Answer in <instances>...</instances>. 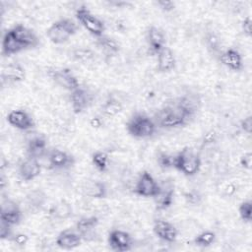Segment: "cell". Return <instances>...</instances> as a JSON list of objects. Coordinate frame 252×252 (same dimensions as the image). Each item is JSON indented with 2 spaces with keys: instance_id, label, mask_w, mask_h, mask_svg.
<instances>
[{
  "instance_id": "6da1fadb",
  "label": "cell",
  "mask_w": 252,
  "mask_h": 252,
  "mask_svg": "<svg viewBox=\"0 0 252 252\" xmlns=\"http://www.w3.org/2000/svg\"><path fill=\"white\" fill-rule=\"evenodd\" d=\"M191 116L176 102L158 109L154 116V122L160 128H175L185 125Z\"/></svg>"
},
{
  "instance_id": "7a4b0ae2",
  "label": "cell",
  "mask_w": 252,
  "mask_h": 252,
  "mask_svg": "<svg viewBox=\"0 0 252 252\" xmlns=\"http://www.w3.org/2000/svg\"><path fill=\"white\" fill-rule=\"evenodd\" d=\"M78 30L74 21L68 18L60 19L53 23L46 32L47 37L54 44H62L70 39Z\"/></svg>"
},
{
  "instance_id": "3957f363",
  "label": "cell",
  "mask_w": 252,
  "mask_h": 252,
  "mask_svg": "<svg viewBox=\"0 0 252 252\" xmlns=\"http://www.w3.org/2000/svg\"><path fill=\"white\" fill-rule=\"evenodd\" d=\"M154 120L144 113L134 114L126 124L127 131L135 138H149L156 132Z\"/></svg>"
},
{
  "instance_id": "277c9868",
  "label": "cell",
  "mask_w": 252,
  "mask_h": 252,
  "mask_svg": "<svg viewBox=\"0 0 252 252\" xmlns=\"http://www.w3.org/2000/svg\"><path fill=\"white\" fill-rule=\"evenodd\" d=\"M201 167L200 157L189 147L183 148L175 155L174 168L181 171L187 176L195 175Z\"/></svg>"
},
{
  "instance_id": "5b68a950",
  "label": "cell",
  "mask_w": 252,
  "mask_h": 252,
  "mask_svg": "<svg viewBox=\"0 0 252 252\" xmlns=\"http://www.w3.org/2000/svg\"><path fill=\"white\" fill-rule=\"evenodd\" d=\"M76 18L79 23L93 35L99 37L103 35L105 31L104 23L95 17L86 6H81L76 11Z\"/></svg>"
},
{
  "instance_id": "8992f818",
  "label": "cell",
  "mask_w": 252,
  "mask_h": 252,
  "mask_svg": "<svg viewBox=\"0 0 252 252\" xmlns=\"http://www.w3.org/2000/svg\"><path fill=\"white\" fill-rule=\"evenodd\" d=\"M94 100V94L88 89L79 87L71 92L70 101L72 108L76 114L82 113L88 107L91 106Z\"/></svg>"
},
{
  "instance_id": "52a82bcc",
  "label": "cell",
  "mask_w": 252,
  "mask_h": 252,
  "mask_svg": "<svg viewBox=\"0 0 252 252\" xmlns=\"http://www.w3.org/2000/svg\"><path fill=\"white\" fill-rule=\"evenodd\" d=\"M159 189V183L148 172L143 171L135 185L134 192L142 197H154Z\"/></svg>"
},
{
  "instance_id": "ba28073f",
  "label": "cell",
  "mask_w": 252,
  "mask_h": 252,
  "mask_svg": "<svg viewBox=\"0 0 252 252\" xmlns=\"http://www.w3.org/2000/svg\"><path fill=\"white\" fill-rule=\"evenodd\" d=\"M174 186L170 181H163L159 184L158 192L153 197L156 209L158 211L166 210L173 202Z\"/></svg>"
},
{
  "instance_id": "9c48e42d",
  "label": "cell",
  "mask_w": 252,
  "mask_h": 252,
  "mask_svg": "<svg viewBox=\"0 0 252 252\" xmlns=\"http://www.w3.org/2000/svg\"><path fill=\"white\" fill-rule=\"evenodd\" d=\"M50 77L58 86H60L61 88L67 91L72 92L75 89L80 87V84L77 78L72 73V71L68 68L53 70L50 73Z\"/></svg>"
},
{
  "instance_id": "30bf717a",
  "label": "cell",
  "mask_w": 252,
  "mask_h": 252,
  "mask_svg": "<svg viewBox=\"0 0 252 252\" xmlns=\"http://www.w3.org/2000/svg\"><path fill=\"white\" fill-rule=\"evenodd\" d=\"M132 242L131 235L123 230L113 229L108 235V244L114 251L124 252L130 250L132 247Z\"/></svg>"
},
{
  "instance_id": "8fae6325",
  "label": "cell",
  "mask_w": 252,
  "mask_h": 252,
  "mask_svg": "<svg viewBox=\"0 0 252 252\" xmlns=\"http://www.w3.org/2000/svg\"><path fill=\"white\" fill-rule=\"evenodd\" d=\"M11 32L14 36L21 42V44L25 47V49L32 48L38 45L39 41L36 34L31 29L19 24L10 29Z\"/></svg>"
},
{
  "instance_id": "7c38bea8",
  "label": "cell",
  "mask_w": 252,
  "mask_h": 252,
  "mask_svg": "<svg viewBox=\"0 0 252 252\" xmlns=\"http://www.w3.org/2000/svg\"><path fill=\"white\" fill-rule=\"evenodd\" d=\"M0 220L8 222L10 225H17L21 222L22 212L19 206L12 200H5L1 205Z\"/></svg>"
},
{
  "instance_id": "4fadbf2b",
  "label": "cell",
  "mask_w": 252,
  "mask_h": 252,
  "mask_svg": "<svg viewBox=\"0 0 252 252\" xmlns=\"http://www.w3.org/2000/svg\"><path fill=\"white\" fill-rule=\"evenodd\" d=\"M7 121L13 127L20 130H30L34 127V122L28 112L23 109H15L7 115Z\"/></svg>"
},
{
  "instance_id": "5bb4252c",
  "label": "cell",
  "mask_w": 252,
  "mask_h": 252,
  "mask_svg": "<svg viewBox=\"0 0 252 252\" xmlns=\"http://www.w3.org/2000/svg\"><path fill=\"white\" fill-rule=\"evenodd\" d=\"M41 172V165L38 159L28 158L19 164V175L24 181H32Z\"/></svg>"
},
{
  "instance_id": "9a60e30c",
  "label": "cell",
  "mask_w": 252,
  "mask_h": 252,
  "mask_svg": "<svg viewBox=\"0 0 252 252\" xmlns=\"http://www.w3.org/2000/svg\"><path fill=\"white\" fill-rule=\"evenodd\" d=\"M154 232L159 239L165 242H174L178 234L176 227L169 221L163 220H155Z\"/></svg>"
},
{
  "instance_id": "2e32d148",
  "label": "cell",
  "mask_w": 252,
  "mask_h": 252,
  "mask_svg": "<svg viewBox=\"0 0 252 252\" xmlns=\"http://www.w3.org/2000/svg\"><path fill=\"white\" fill-rule=\"evenodd\" d=\"M26 77L25 69L19 63H10L2 68V84H13L22 82Z\"/></svg>"
},
{
  "instance_id": "e0dca14e",
  "label": "cell",
  "mask_w": 252,
  "mask_h": 252,
  "mask_svg": "<svg viewBox=\"0 0 252 252\" xmlns=\"http://www.w3.org/2000/svg\"><path fill=\"white\" fill-rule=\"evenodd\" d=\"M83 238L78 231H74L71 229H66L61 231L57 238L56 244L58 247L64 250H72L78 246H80Z\"/></svg>"
},
{
  "instance_id": "ac0fdd59",
  "label": "cell",
  "mask_w": 252,
  "mask_h": 252,
  "mask_svg": "<svg viewBox=\"0 0 252 252\" xmlns=\"http://www.w3.org/2000/svg\"><path fill=\"white\" fill-rule=\"evenodd\" d=\"M97 224L98 219L96 217H84L78 220L76 224V230L80 233L84 240H91L94 238V230Z\"/></svg>"
},
{
  "instance_id": "d6986e66",
  "label": "cell",
  "mask_w": 252,
  "mask_h": 252,
  "mask_svg": "<svg viewBox=\"0 0 252 252\" xmlns=\"http://www.w3.org/2000/svg\"><path fill=\"white\" fill-rule=\"evenodd\" d=\"M48 161L51 167L61 169L72 166L74 164V158L64 151L53 149L48 154Z\"/></svg>"
},
{
  "instance_id": "ffe728a7",
  "label": "cell",
  "mask_w": 252,
  "mask_h": 252,
  "mask_svg": "<svg viewBox=\"0 0 252 252\" xmlns=\"http://www.w3.org/2000/svg\"><path fill=\"white\" fill-rule=\"evenodd\" d=\"M147 41L151 52L157 55L165 46L163 32L157 27H151L147 32Z\"/></svg>"
},
{
  "instance_id": "44dd1931",
  "label": "cell",
  "mask_w": 252,
  "mask_h": 252,
  "mask_svg": "<svg viewBox=\"0 0 252 252\" xmlns=\"http://www.w3.org/2000/svg\"><path fill=\"white\" fill-rule=\"evenodd\" d=\"M220 61L232 71H240L243 68L242 58L240 53L233 48H228L219 55Z\"/></svg>"
},
{
  "instance_id": "7402d4cb",
  "label": "cell",
  "mask_w": 252,
  "mask_h": 252,
  "mask_svg": "<svg viewBox=\"0 0 252 252\" xmlns=\"http://www.w3.org/2000/svg\"><path fill=\"white\" fill-rule=\"evenodd\" d=\"M47 152L46 140L42 136H35L32 138L27 146V155L28 158L39 159Z\"/></svg>"
},
{
  "instance_id": "603a6c76",
  "label": "cell",
  "mask_w": 252,
  "mask_h": 252,
  "mask_svg": "<svg viewBox=\"0 0 252 252\" xmlns=\"http://www.w3.org/2000/svg\"><path fill=\"white\" fill-rule=\"evenodd\" d=\"M25 50V47L21 44V42L14 36L10 30H8L2 40V54L3 56H11L13 54L19 53Z\"/></svg>"
},
{
  "instance_id": "cb8c5ba5",
  "label": "cell",
  "mask_w": 252,
  "mask_h": 252,
  "mask_svg": "<svg viewBox=\"0 0 252 252\" xmlns=\"http://www.w3.org/2000/svg\"><path fill=\"white\" fill-rule=\"evenodd\" d=\"M158 70L159 72H169L175 67V57L169 47L164 46L158 54Z\"/></svg>"
},
{
  "instance_id": "d4e9b609",
  "label": "cell",
  "mask_w": 252,
  "mask_h": 252,
  "mask_svg": "<svg viewBox=\"0 0 252 252\" xmlns=\"http://www.w3.org/2000/svg\"><path fill=\"white\" fill-rule=\"evenodd\" d=\"M95 43L107 56H114L120 51V44L114 38L107 35L97 37Z\"/></svg>"
},
{
  "instance_id": "484cf974",
  "label": "cell",
  "mask_w": 252,
  "mask_h": 252,
  "mask_svg": "<svg viewBox=\"0 0 252 252\" xmlns=\"http://www.w3.org/2000/svg\"><path fill=\"white\" fill-rule=\"evenodd\" d=\"M84 193L91 198H104L106 196V186L103 182L98 180H92L86 183L84 187Z\"/></svg>"
},
{
  "instance_id": "4316f807",
  "label": "cell",
  "mask_w": 252,
  "mask_h": 252,
  "mask_svg": "<svg viewBox=\"0 0 252 252\" xmlns=\"http://www.w3.org/2000/svg\"><path fill=\"white\" fill-rule=\"evenodd\" d=\"M46 200L45 194L41 190H33L31 191L27 196H26V204L27 207L29 208L30 211L32 212H36L38 211L44 204Z\"/></svg>"
},
{
  "instance_id": "83f0119b",
  "label": "cell",
  "mask_w": 252,
  "mask_h": 252,
  "mask_svg": "<svg viewBox=\"0 0 252 252\" xmlns=\"http://www.w3.org/2000/svg\"><path fill=\"white\" fill-rule=\"evenodd\" d=\"M123 109L122 103L113 96H109L101 105L100 111L106 117H113L120 113Z\"/></svg>"
},
{
  "instance_id": "f1b7e54d",
  "label": "cell",
  "mask_w": 252,
  "mask_h": 252,
  "mask_svg": "<svg viewBox=\"0 0 252 252\" xmlns=\"http://www.w3.org/2000/svg\"><path fill=\"white\" fill-rule=\"evenodd\" d=\"M72 207L65 201H60L51 209V215L59 220H66L72 216Z\"/></svg>"
},
{
  "instance_id": "f546056e",
  "label": "cell",
  "mask_w": 252,
  "mask_h": 252,
  "mask_svg": "<svg viewBox=\"0 0 252 252\" xmlns=\"http://www.w3.org/2000/svg\"><path fill=\"white\" fill-rule=\"evenodd\" d=\"M72 57L77 62L86 63V62L91 61L94 57V53L90 48L78 47L72 51Z\"/></svg>"
},
{
  "instance_id": "4dcf8cb0",
  "label": "cell",
  "mask_w": 252,
  "mask_h": 252,
  "mask_svg": "<svg viewBox=\"0 0 252 252\" xmlns=\"http://www.w3.org/2000/svg\"><path fill=\"white\" fill-rule=\"evenodd\" d=\"M92 161L97 170L105 171L108 165V156L102 151H97L93 155Z\"/></svg>"
},
{
  "instance_id": "1f68e13d",
  "label": "cell",
  "mask_w": 252,
  "mask_h": 252,
  "mask_svg": "<svg viewBox=\"0 0 252 252\" xmlns=\"http://www.w3.org/2000/svg\"><path fill=\"white\" fill-rule=\"evenodd\" d=\"M216 240L215 232L211 230H206L198 234L194 240L195 244L199 247H208L211 246Z\"/></svg>"
},
{
  "instance_id": "d6a6232c",
  "label": "cell",
  "mask_w": 252,
  "mask_h": 252,
  "mask_svg": "<svg viewBox=\"0 0 252 252\" xmlns=\"http://www.w3.org/2000/svg\"><path fill=\"white\" fill-rule=\"evenodd\" d=\"M206 44L208 46V49L212 52V53H218L220 50V37L214 33V32H209L207 33L206 37Z\"/></svg>"
},
{
  "instance_id": "836d02e7",
  "label": "cell",
  "mask_w": 252,
  "mask_h": 252,
  "mask_svg": "<svg viewBox=\"0 0 252 252\" xmlns=\"http://www.w3.org/2000/svg\"><path fill=\"white\" fill-rule=\"evenodd\" d=\"M174 162H175V156L165 154V153H159L158 156V163L163 169L174 167Z\"/></svg>"
},
{
  "instance_id": "e575fe53",
  "label": "cell",
  "mask_w": 252,
  "mask_h": 252,
  "mask_svg": "<svg viewBox=\"0 0 252 252\" xmlns=\"http://www.w3.org/2000/svg\"><path fill=\"white\" fill-rule=\"evenodd\" d=\"M239 216L242 219V220L246 222H250L252 219V204L251 201H244L240 204L238 208Z\"/></svg>"
},
{
  "instance_id": "d590c367",
  "label": "cell",
  "mask_w": 252,
  "mask_h": 252,
  "mask_svg": "<svg viewBox=\"0 0 252 252\" xmlns=\"http://www.w3.org/2000/svg\"><path fill=\"white\" fill-rule=\"evenodd\" d=\"M12 225H10L8 222L0 220V238L6 239L12 234Z\"/></svg>"
},
{
  "instance_id": "8d00e7d4",
  "label": "cell",
  "mask_w": 252,
  "mask_h": 252,
  "mask_svg": "<svg viewBox=\"0 0 252 252\" xmlns=\"http://www.w3.org/2000/svg\"><path fill=\"white\" fill-rule=\"evenodd\" d=\"M251 25H252V22H251V18L249 16L245 17L244 20L242 21V24H241V29H242V32L244 33V35L246 36H251V33H252V29H251Z\"/></svg>"
},
{
  "instance_id": "74e56055",
  "label": "cell",
  "mask_w": 252,
  "mask_h": 252,
  "mask_svg": "<svg viewBox=\"0 0 252 252\" xmlns=\"http://www.w3.org/2000/svg\"><path fill=\"white\" fill-rule=\"evenodd\" d=\"M240 128L247 134H250L252 132V116L248 115L240 122Z\"/></svg>"
},
{
  "instance_id": "f35d334b",
  "label": "cell",
  "mask_w": 252,
  "mask_h": 252,
  "mask_svg": "<svg viewBox=\"0 0 252 252\" xmlns=\"http://www.w3.org/2000/svg\"><path fill=\"white\" fill-rule=\"evenodd\" d=\"M251 163H252V154L250 152H247L244 155H242V157L240 158V165L243 168L250 169Z\"/></svg>"
},
{
  "instance_id": "ab89813d",
  "label": "cell",
  "mask_w": 252,
  "mask_h": 252,
  "mask_svg": "<svg viewBox=\"0 0 252 252\" xmlns=\"http://www.w3.org/2000/svg\"><path fill=\"white\" fill-rule=\"evenodd\" d=\"M12 240L14 241L15 244L18 246H25L29 240V237L27 234L24 233H18L12 237Z\"/></svg>"
},
{
  "instance_id": "60d3db41",
  "label": "cell",
  "mask_w": 252,
  "mask_h": 252,
  "mask_svg": "<svg viewBox=\"0 0 252 252\" xmlns=\"http://www.w3.org/2000/svg\"><path fill=\"white\" fill-rule=\"evenodd\" d=\"M157 4L159 6V8H160L161 10H163V11H165V12H170V11H172V10L174 9V7H175L174 2H172V1H166V0L158 1Z\"/></svg>"
},
{
  "instance_id": "b9f144b4",
  "label": "cell",
  "mask_w": 252,
  "mask_h": 252,
  "mask_svg": "<svg viewBox=\"0 0 252 252\" xmlns=\"http://www.w3.org/2000/svg\"><path fill=\"white\" fill-rule=\"evenodd\" d=\"M90 124L94 128H98V127L101 126V120L99 118H97V117H93L91 119V121H90Z\"/></svg>"
}]
</instances>
